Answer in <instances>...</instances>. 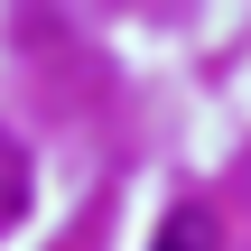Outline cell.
I'll use <instances>...</instances> for the list:
<instances>
[{
    "label": "cell",
    "instance_id": "obj_1",
    "mask_svg": "<svg viewBox=\"0 0 251 251\" xmlns=\"http://www.w3.org/2000/svg\"><path fill=\"white\" fill-rule=\"evenodd\" d=\"M149 251H224V224H214V205H177L168 224H158V242Z\"/></svg>",
    "mask_w": 251,
    "mask_h": 251
}]
</instances>
